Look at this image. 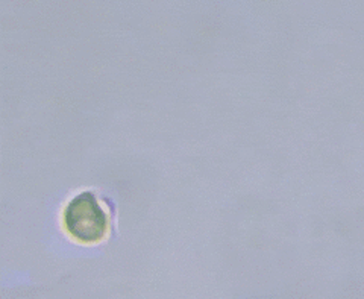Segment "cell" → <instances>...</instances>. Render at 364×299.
<instances>
[{"instance_id": "cell-1", "label": "cell", "mask_w": 364, "mask_h": 299, "mask_svg": "<svg viewBox=\"0 0 364 299\" xmlns=\"http://www.w3.org/2000/svg\"><path fill=\"white\" fill-rule=\"evenodd\" d=\"M68 234L81 243H97L108 233V216L93 193L85 192L73 198L64 211Z\"/></svg>"}]
</instances>
